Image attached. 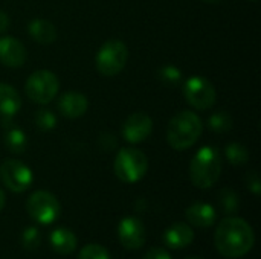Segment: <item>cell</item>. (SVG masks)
Masks as SVG:
<instances>
[{
    "label": "cell",
    "mask_w": 261,
    "mask_h": 259,
    "mask_svg": "<svg viewBox=\"0 0 261 259\" xmlns=\"http://www.w3.org/2000/svg\"><path fill=\"white\" fill-rule=\"evenodd\" d=\"M214 244L222 256L242 258L252 250L255 244V234L249 223L231 215L219 223L214 234Z\"/></svg>",
    "instance_id": "obj_1"
},
{
    "label": "cell",
    "mask_w": 261,
    "mask_h": 259,
    "mask_svg": "<svg viewBox=\"0 0 261 259\" xmlns=\"http://www.w3.org/2000/svg\"><path fill=\"white\" fill-rule=\"evenodd\" d=\"M203 122L194 111H179L171 118L167 128L168 145L176 151H185L191 148L202 136Z\"/></svg>",
    "instance_id": "obj_2"
},
{
    "label": "cell",
    "mask_w": 261,
    "mask_h": 259,
    "mask_svg": "<svg viewBox=\"0 0 261 259\" xmlns=\"http://www.w3.org/2000/svg\"><path fill=\"white\" fill-rule=\"evenodd\" d=\"M222 174V156L214 147L200 148L190 163V180L199 189H208L217 183Z\"/></svg>",
    "instance_id": "obj_3"
},
{
    "label": "cell",
    "mask_w": 261,
    "mask_h": 259,
    "mask_svg": "<svg viewBox=\"0 0 261 259\" xmlns=\"http://www.w3.org/2000/svg\"><path fill=\"white\" fill-rule=\"evenodd\" d=\"M113 171L121 182L136 183L147 174L148 159L138 148H122L115 157Z\"/></svg>",
    "instance_id": "obj_4"
},
{
    "label": "cell",
    "mask_w": 261,
    "mask_h": 259,
    "mask_svg": "<svg viewBox=\"0 0 261 259\" xmlns=\"http://www.w3.org/2000/svg\"><path fill=\"white\" fill-rule=\"evenodd\" d=\"M128 60L127 46L116 38L107 40L96 53V69L102 76H116L121 73Z\"/></svg>",
    "instance_id": "obj_5"
},
{
    "label": "cell",
    "mask_w": 261,
    "mask_h": 259,
    "mask_svg": "<svg viewBox=\"0 0 261 259\" xmlns=\"http://www.w3.org/2000/svg\"><path fill=\"white\" fill-rule=\"evenodd\" d=\"M60 89V81L57 75L50 70L41 69L35 70L26 81L24 90L28 98L40 105H46L54 101Z\"/></svg>",
    "instance_id": "obj_6"
},
{
    "label": "cell",
    "mask_w": 261,
    "mask_h": 259,
    "mask_svg": "<svg viewBox=\"0 0 261 259\" xmlns=\"http://www.w3.org/2000/svg\"><path fill=\"white\" fill-rule=\"evenodd\" d=\"M26 211L35 223L47 226L57 221L61 214V206L54 194L47 191H35L26 202Z\"/></svg>",
    "instance_id": "obj_7"
},
{
    "label": "cell",
    "mask_w": 261,
    "mask_h": 259,
    "mask_svg": "<svg viewBox=\"0 0 261 259\" xmlns=\"http://www.w3.org/2000/svg\"><path fill=\"white\" fill-rule=\"evenodd\" d=\"M184 96L194 110L206 111L216 104L217 92L206 78L191 76L184 84Z\"/></svg>",
    "instance_id": "obj_8"
},
{
    "label": "cell",
    "mask_w": 261,
    "mask_h": 259,
    "mask_svg": "<svg viewBox=\"0 0 261 259\" xmlns=\"http://www.w3.org/2000/svg\"><path fill=\"white\" fill-rule=\"evenodd\" d=\"M32 171L23 162L15 159H6L0 165V180L11 192L21 194L32 185Z\"/></svg>",
    "instance_id": "obj_9"
},
{
    "label": "cell",
    "mask_w": 261,
    "mask_h": 259,
    "mask_svg": "<svg viewBox=\"0 0 261 259\" xmlns=\"http://www.w3.org/2000/svg\"><path fill=\"white\" fill-rule=\"evenodd\" d=\"M118 238L124 249L138 250L145 244L147 231L144 223L136 217H125L118 226Z\"/></svg>",
    "instance_id": "obj_10"
},
{
    "label": "cell",
    "mask_w": 261,
    "mask_h": 259,
    "mask_svg": "<svg viewBox=\"0 0 261 259\" xmlns=\"http://www.w3.org/2000/svg\"><path fill=\"white\" fill-rule=\"evenodd\" d=\"M153 131V119L144 111L132 113L122 125V137L130 143H141Z\"/></svg>",
    "instance_id": "obj_11"
},
{
    "label": "cell",
    "mask_w": 261,
    "mask_h": 259,
    "mask_svg": "<svg viewBox=\"0 0 261 259\" xmlns=\"http://www.w3.org/2000/svg\"><path fill=\"white\" fill-rule=\"evenodd\" d=\"M26 61V47L24 44L11 37H0V63L8 67H21Z\"/></svg>",
    "instance_id": "obj_12"
},
{
    "label": "cell",
    "mask_w": 261,
    "mask_h": 259,
    "mask_svg": "<svg viewBox=\"0 0 261 259\" xmlns=\"http://www.w3.org/2000/svg\"><path fill=\"white\" fill-rule=\"evenodd\" d=\"M57 105H58V111L63 116L69 119H76L86 114L89 108V101L80 92H67L60 96Z\"/></svg>",
    "instance_id": "obj_13"
},
{
    "label": "cell",
    "mask_w": 261,
    "mask_h": 259,
    "mask_svg": "<svg viewBox=\"0 0 261 259\" xmlns=\"http://www.w3.org/2000/svg\"><path fill=\"white\" fill-rule=\"evenodd\" d=\"M188 223L199 229H208L216 223V209L203 202H196L185 209Z\"/></svg>",
    "instance_id": "obj_14"
},
{
    "label": "cell",
    "mask_w": 261,
    "mask_h": 259,
    "mask_svg": "<svg viewBox=\"0 0 261 259\" xmlns=\"http://www.w3.org/2000/svg\"><path fill=\"white\" fill-rule=\"evenodd\" d=\"M193 240H194V232L185 223H176L170 226L164 234V243L167 244L168 249L173 250H180L188 247L193 243Z\"/></svg>",
    "instance_id": "obj_15"
},
{
    "label": "cell",
    "mask_w": 261,
    "mask_h": 259,
    "mask_svg": "<svg viewBox=\"0 0 261 259\" xmlns=\"http://www.w3.org/2000/svg\"><path fill=\"white\" fill-rule=\"evenodd\" d=\"M2 119H3V127H5L3 142H5L8 151H11L14 154H23L28 147V139H26L24 131L11 124L12 118H2Z\"/></svg>",
    "instance_id": "obj_16"
},
{
    "label": "cell",
    "mask_w": 261,
    "mask_h": 259,
    "mask_svg": "<svg viewBox=\"0 0 261 259\" xmlns=\"http://www.w3.org/2000/svg\"><path fill=\"white\" fill-rule=\"evenodd\" d=\"M50 246L58 255H72L76 247H78V238L76 235L66 229V227H58L50 234Z\"/></svg>",
    "instance_id": "obj_17"
},
{
    "label": "cell",
    "mask_w": 261,
    "mask_h": 259,
    "mask_svg": "<svg viewBox=\"0 0 261 259\" xmlns=\"http://www.w3.org/2000/svg\"><path fill=\"white\" fill-rule=\"evenodd\" d=\"M28 34L38 44H50L57 40L55 26L44 18H34L28 23Z\"/></svg>",
    "instance_id": "obj_18"
},
{
    "label": "cell",
    "mask_w": 261,
    "mask_h": 259,
    "mask_svg": "<svg viewBox=\"0 0 261 259\" xmlns=\"http://www.w3.org/2000/svg\"><path fill=\"white\" fill-rule=\"evenodd\" d=\"M21 107V99L18 92L5 82H0V116L12 118Z\"/></svg>",
    "instance_id": "obj_19"
},
{
    "label": "cell",
    "mask_w": 261,
    "mask_h": 259,
    "mask_svg": "<svg viewBox=\"0 0 261 259\" xmlns=\"http://www.w3.org/2000/svg\"><path fill=\"white\" fill-rule=\"evenodd\" d=\"M225 156L228 162L234 166H243L249 160V151L245 145L239 142H232L225 148Z\"/></svg>",
    "instance_id": "obj_20"
},
{
    "label": "cell",
    "mask_w": 261,
    "mask_h": 259,
    "mask_svg": "<svg viewBox=\"0 0 261 259\" xmlns=\"http://www.w3.org/2000/svg\"><path fill=\"white\" fill-rule=\"evenodd\" d=\"M232 118L226 111L213 113L208 119V128L217 134H225L232 130Z\"/></svg>",
    "instance_id": "obj_21"
},
{
    "label": "cell",
    "mask_w": 261,
    "mask_h": 259,
    "mask_svg": "<svg viewBox=\"0 0 261 259\" xmlns=\"http://www.w3.org/2000/svg\"><path fill=\"white\" fill-rule=\"evenodd\" d=\"M156 76H158L159 82H162L167 87H176V85H179L182 82V78H184L182 70L179 67L170 66V64L168 66H162L158 70Z\"/></svg>",
    "instance_id": "obj_22"
},
{
    "label": "cell",
    "mask_w": 261,
    "mask_h": 259,
    "mask_svg": "<svg viewBox=\"0 0 261 259\" xmlns=\"http://www.w3.org/2000/svg\"><path fill=\"white\" fill-rule=\"evenodd\" d=\"M219 202H220L222 209H223L228 215H232V214L239 212L240 198H239V195H237L232 189H222V192H220V195H219Z\"/></svg>",
    "instance_id": "obj_23"
},
{
    "label": "cell",
    "mask_w": 261,
    "mask_h": 259,
    "mask_svg": "<svg viewBox=\"0 0 261 259\" xmlns=\"http://www.w3.org/2000/svg\"><path fill=\"white\" fill-rule=\"evenodd\" d=\"M35 125L43 131H50L57 125V116L49 108H41L35 113Z\"/></svg>",
    "instance_id": "obj_24"
},
{
    "label": "cell",
    "mask_w": 261,
    "mask_h": 259,
    "mask_svg": "<svg viewBox=\"0 0 261 259\" xmlns=\"http://www.w3.org/2000/svg\"><path fill=\"white\" fill-rule=\"evenodd\" d=\"M78 259H112L110 253L106 247L99 246V244H87L84 246L80 253Z\"/></svg>",
    "instance_id": "obj_25"
},
{
    "label": "cell",
    "mask_w": 261,
    "mask_h": 259,
    "mask_svg": "<svg viewBox=\"0 0 261 259\" xmlns=\"http://www.w3.org/2000/svg\"><path fill=\"white\" fill-rule=\"evenodd\" d=\"M41 243V235L40 231L37 227H26L21 234V244L26 250L32 252L35 249H38Z\"/></svg>",
    "instance_id": "obj_26"
},
{
    "label": "cell",
    "mask_w": 261,
    "mask_h": 259,
    "mask_svg": "<svg viewBox=\"0 0 261 259\" xmlns=\"http://www.w3.org/2000/svg\"><path fill=\"white\" fill-rule=\"evenodd\" d=\"M142 259H171V255L165 250V249H161V247H154L151 250H148L144 258Z\"/></svg>",
    "instance_id": "obj_27"
},
{
    "label": "cell",
    "mask_w": 261,
    "mask_h": 259,
    "mask_svg": "<svg viewBox=\"0 0 261 259\" xmlns=\"http://www.w3.org/2000/svg\"><path fill=\"white\" fill-rule=\"evenodd\" d=\"M248 188H249V191H252L255 195H260L261 185L257 172H251V174L248 176Z\"/></svg>",
    "instance_id": "obj_28"
},
{
    "label": "cell",
    "mask_w": 261,
    "mask_h": 259,
    "mask_svg": "<svg viewBox=\"0 0 261 259\" xmlns=\"http://www.w3.org/2000/svg\"><path fill=\"white\" fill-rule=\"evenodd\" d=\"M11 24V20H9V15L5 12V11H0V34L5 32Z\"/></svg>",
    "instance_id": "obj_29"
},
{
    "label": "cell",
    "mask_w": 261,
    "mask_h": 259,
    "mask_svg": "<svg viewBox=\"0 0 261 259\" xmlns=\"http://www.w3.org/2000/svg\"><path fill=\"white\" fill-rule=\"evenodd\" d=\"M5 203H6V197H5V192H3V189L0 188V211L5 208Z\"/></svg>",
    "instance_id": "obj_30"
},
{
    "label": "cell",
    "mask_w": 261,
    "mask_h": 259,
    "mask_svg": "<svg viewBox=\"0 0 261 259\" xmlns=\"http://www.w3.org/2000/svg\"><path fill=\"white\" fill-rule=\"evenodd\" d=\"M205 3H219L220 0H203Z\"/></svg>",
    "instance_id": "obj_31"
},
{
    "label": "cell",
    "mask_w": 261,
    "mask_h": 259,
    "mask_svg": "<svg viewBox=\"0 0 261 259\" xmlns=\"http://www.w3.org/2000/svg\"><path fill=\"white\" fill-rule=\"evenodd\" d=\"M190 259H200V258H190Z\"/></svg>",
    "instance_id": "obj_32"
},
{
    "label": "cell",
    "mask_w": 261,
    "mask_h": 259,
    "mask_svg": "<svg viewBox=\"0 0 261 259\" xmlns=\"http://www.w3.org/2000/svg\"><path fill=\"white\" fill-rule=\"evenodd\" d=\"M252 2H257V0H252Z\"/></svg>",
    "instance_id": "obj_33"
}]
</instances>
